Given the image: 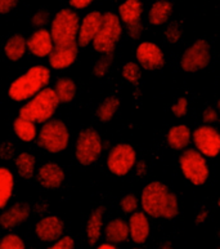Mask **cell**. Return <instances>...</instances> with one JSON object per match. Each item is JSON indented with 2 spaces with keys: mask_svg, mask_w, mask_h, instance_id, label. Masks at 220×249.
<instances>
[{
  "mask_svg": "<svg viewBox=\"0 0 220 249\" xmlns=\"http://www.w3.org/2000/svg\"><path fill=\"white\" fill-rule=\"evenodd\" d=\"M143 212L153 218L173 219L179 214L178 197L165 183L152 181L144 186L141 196Z\"/></svg>",
  "mask_w": 220,
  "mask_h": 249,
  "instance_id": "cell-1",
  "label": "cell"
},
{
  "mask_svg": "<svg viewBox=\"0 0 220 249\" xmlns=\"http://www.w3.org/2000/svg\"><path fill=\"white\" fill-rule=\"evenodd\" d=\"M49 82L50 70L43 65H36L12 83L8 89V96L16 102H25L47 88Z\"/></svg>",
  "mask_w": 220,
  "mask_h": 249,
  "instance_id": "cell-2",
  "label": "cell"
},
{
  "mask_svg": "<svg viewBox=\"0 0 220 249\" xmlns=\"http://www.w3.org/2000/svg\"><path fill=\"white\" fill-rule=\"evenodd\" d=\"M60 106L58 98L53 88H44L39 93L35 94L25 106L19 110V118L30 120L32 123L44 124L52 119L54 112Z\"/></svg>",
  "mask_w": 220,
  "mask_h": 249,
  "instance_id": "cell-3",
  "label": "cell"
},
{
  "mask_svg": "<svg viewBox=\"0 0 220 249\" xmlns=\"http://www.w3.org/2000/svg\"><path fill=\"white\" fill-rule=\"evenodd\" d=\"M37 145L50 154H60L67 149L70 130L60 119L48 120L37 132Z\"/></svg>",
  "mask_w": 220,
  "mask_h": 249,
  "instance_id": "cell-4",
  "label": "cell"
},
{
  "mask_svg": "<svg viewBox=\"0 0 220 249\" xmlns=\"http://www.w3.org/2000/svg\"><path fill=\"white\" fill-rule=\"evenodd\" d=\"M121 34H123L121 22L115 13L107 12L102 15L101 27L92 41L93 49L101 54H112L115 52Z\"/></svg>",
  "mask_w": 220,
  "mask_h": 249,
  "instance_id": "cell-5",
  "label": "cell"
},
{
  "mask_svg": "<svg viewBox=\"0 0 220 249\" xmlns=\"http://www.w3.org/2000/svg\"><path fill=\"white\" fill-rule=\"evenodd\" d=\"M80 21L79 16L71 9H62L53 18L50 27V37L53 44L56 47L61 45L76 44V35H78Z\"/></svg>",
  "mask_w": 220,
  "mask_h": 249,
  "instance_id": "cell-6",
  "label": "cell"
},
{
  "mask_svg": "<svg viewBox=\"0 0 220 249\" xmlns=\"http://www.w3.org/2000/svg\"><path fill=\"white\" fill-rule=\"evenodd\" d=\"M179 165L182 173L194 186H202L210 175L205 156L194 149H186L179 156Z\"/></svg>",
  "mask_w": 220,
  "mask_h": 249,
  "instance_id": "cell-7",
  "label": "cell"
},
{
  "mask_svg": "<svg viewBox=\"0 0 220 249\" xmlns=\"http://www.w3.org/2000/svg\"><path fill=\"white\" fill-rule=\"evenodd\" d=\"M102 138L97 130L86 128L80 132L76 142L75 156L81 165H92L102 154Z\"/></svg>",
  "mask_w": 220,
  "mask_h": 249,
  "instance_id": "cell-8",
  "label": "cell"
},
{
  "mask_svg": "<svg viewBox=\"0 0 220 249\" xmlns=\"http://www.w3.org/2000/svg\"><path fill=\"white\" fill-rule=\"evenodd\" d=\"M211 62V48L205 39H197L184 51L180 58V66L184 72H198Z\"/></svg>",
  "mask_w": 220,
  "mask_h": 249,
  "instance_id": "cell-9",
  "label": "cell"
},
{
  "mask_svg": "<svg viewBox=\"0 0 220 249\" xmlns=\"http://www.w3.org/2000/svg\"><path fill=\"white\" fill-rule=\"evenodd\" d=\"M137 163V153L129 143H117L113 146L107 158V168L112 175L124 177L133 169Z\"/></svg>",
  "mask_w": 220,
  "mask_h": 249,
  "instance_id": "cell-10",
  "label": "cell"
},
{
  "mask_svg": "<svg viewBox=\"0 0 220 249\" xmlns=\"http://www.w3.org/2000/svg\"><path fill=\"white\" fill-rule=\"evenodd\" d=\"M196 149L202 156L215 158L220 151V134L211 125L198 126L190 136Z\"/></svg>",
  "mask_w": 220,
  "mask_h": 249,
  "instance_id": "cell-11",
  "label": "cell"
},
{
  "mask_svg": "<svg viewBox=\"0 0 220 249\" xmlns=\"http://www.w3.org/2000/svg\"><path fill=\"white\" fill-rule=\"evenodd\" d=\"M142 13L143 5L141 0H125L119 8L120 18L129 29V34L133 39H138L142 35Z\"/></svg>",
  "mask_w": 220,
  "mask_h": 249,
  "instance_id": "cell-12",
  "label": "cell"
},
{
  "mask_svg": "<svg viewBox=\"0 0 220 249\" xmlns=\"http://www.w3.org/2000/svg\"><path fill=\"white\" fill-rule=\"evenodd\" d=\"M135 57L138 60L139 67H142L147 71L160 70L165 65V56L162 49L151 41L141 43L137 47Z\"/></svg>",
  "mask_w": 220,
  "mask_h": 249,
  "instance_id": "cell-13",
  "label": "cell"
},
{
  "mask_svg": "<svg viewBox=\"0 0 220 249\" xmlns=\"http://www.w3.org/2000/svg\"><path fill=\"white\" fill-rule=\"evenodd\" d=\"M64 223L57 216H47L41 218L35 226L36 236L44 243H53L63 235Z\"/></svg>",
  "mask_w": 220,
  "mask_h": 249,
  "instance_id": "cell-14",
  "label": "cell"
},
{
  "mask_svg": "<svg viewBox=\"0 0 220 249\" xmlns=\"http://www.w3.org/2000/svg\"><path fill=\"white\" fill-rule=\"evenodd\" d=\"M66 175L64 171L54 161H48L43 164L37 172V181L41 187L48 190H56L62 186Z\"/></svg>",
  "mask_w": 220,
  "mask_h": 249,
  "instance_id": "cell-15",
  "label": "cell"
},
{
  "mask_svg": "<svg viewBox=\"0 0 220 249\" xmlns=\"http://www.w3.org/2000/svg\"><path fill=\"white\" fill-rule=\"evenodd\" d=\"M102 23L101 12H90L84 17L78 31V47L86 48L93 41Z\"/></svg>",
  "mask_w": 220,
  "mask_h": 249,
  "instance_id": "cell-16",
  "label": "cell"
},
{
  "mask_svg": "<svg viewBox=\"0 0 220 249\" xmlns=\"http://www.w3.org/2000/svg\"><path fill=\"white\" fill-rule=\"evenodd\" d=\"M31 213V208L29 203L25 201H18L12 207L7 208L1 214H0V226L3 229H15L18 227L21 223L29 219Z\"/></svg>",
  "mask_w": 220,
  "mask_h": 249,
  "instance_id": "cell-17",
  "label": "cell"
},
{
  "mask_svg": "<svg viewBox=\"0 0 220 249\" xmlns=\"http://www.w3.org/2000/svg\"><path fill=\"white\" fill-rule=\"evenodd\" d=\"M79 54L78 44L53 47L49 53V65L54 70H64L76 61Z\"/></svg>",
  "mask_w": 220,
  "mask_h": 249,
  "instance_id": "cell-18",
  "label": "cell"
},
{
  "mask_svg": "<svg viewBox=\"0 0 220 249\" xmlns=\"http://www.w3.org/2000/svg\"><path fill=\"white\" fill-rule=\"evenodd\" d=\"M129 238L135 244H143L147 242V239L151 232V225H149L148 216L144 212L131 213L129 218Z\"/></svg>",
  "mask_w": 220,
  "mask_h": 249,
  "instance_id": "cell-19",
  "label": "cell"
},
{
  "mask_svg": "<svg viewBox=\"0 0 220 249\" xmlns=\"http://www.w3.org/2000/svg\"><path fill=\"white\" fill-rule=\"evenodd\" d=\"M26 47L34 56L47 57L53 49V40L50 33L47 29H40L35 31L26 40Z\"/></svg>",
  "mask_w": 220,
  "mask_h": 249,
  "instance_id": "cell-20",
  "label": "cell"
},
{
  "mask_svg": "<svg viewBox=\"0 0 220 249\" xmlns=\"http://www.w3.org/2000/svg\"><path fill=\"white\" fill-rule=\"evenodd\" d=\"M190 129L184 124L174 125L166 134V142L173 150H186L190 142Z\"/></svg>",
  "mask_w": 220,
  "mask_h": 249,
  "instance_id": "cell-21",
  "label": "cell"
},
{
  "mask_svg": "<svg viewBox=\"0 0 220 249\" xmlns=\"http://www.w3.org/2000/svg\"><path fill=\"white\" fill-rule=\"evenodd\" d=\"M106 239L111 244H120V243L126 242L129 238V227L127 222L123 218L111 219L105 229Z\"/></svg>",
  "mask_w": 220,
  "mask_h": 249,
  "instance_id": "cell-22",
  "label": "cell"
},
{
  "mask_svg": "<svg viewBox=\"0 0 220 249\" xmlns=\"http://www.w3.org/2000/svg\"><path fill=\"white\" fill-rule=\"evenodd\" d=\"M105 207H97L90 214L88 223H86V236L90 246H95L101 238L102 229H103V214Z\"/></svg>",
  "mask_w": 220,
  "mask_h": 249,
  "instance_id": "cell-23",
  "label": "cell"
},
{
  "mask_svg": "<svg viewBox=\"0 0 220 249\" xmlns=\"http://www.w3.org/2000/svg\"><path fill=\"white\" fill-rule=\"evenodd\" d=\"M173 12V4L169 0L155 1L149 11L148 19L152 26H161L169 21Z\"/></svg>",
  "mask_w": 220,
  "mask_h": 249,
  "instance_id": "cell-24",
  "label": "cell"
},
{
  "mask_svg": "<svg viewBox=\"0 0 220 249\" xmlns=\"http://www.w3.org/2000/svg\"><path fill=\"white\" fill-rule=\"evenodd\" d=\"M26 49V40L19 34L12 35L4 45V53H5L8 60L12 61V62H17V61L21 60L25 56Z\"/></svg>",
  "mask_w": 220,
  "mask_h": 249,
  "instance_id": "cell-25",
  "label": "cell"
},
{
  "mask_svg": "<svg viewBox=\"0 0 220 249\" xmlns=\"http://www.w3.org/2000/svg\"><path fill=\"white\" fill-rule=\"evenodd\" d=\"M53 90H54L60 104H70L76 96L78 87L71 78H61L57 80Z\"/></svg>",
  "mask_w": 220,
  "mask_h": 249,
  "instance_id": "cell-26",
  "label": "cell"
},
{
  "mask_svg": "<svg viewBox=\"0 0 220 249\" xmlns=\"http://www.w3.org/2000/svg\"><path fill=\"white\" fill-rule=\"evenodd\" d=\"M15 189V178L8 168L0 167V209L8 204Z\"/></svg>",
  "mask_w": 220,
  "mask_h": 249,
  "instance_id": "cell-27",
  "label": "cell"
},
{
  "mask_svg": "<svg viewBox=\"0 0 220 249\" xmlns=\"http://www.w3.org/2000/svg\"><path fill=\"white\" fill-rule=\"evenodd\" d=\"M13 130L16 136L23 142H32L37 136V129L35 123L30 120L23 119V118H17L13 122Z\"/></svg>",
  "mask_w": 220,
  "mask_h": 249,
  "instance_id": "cell-28",
  "label": "cell"
},
{
  "mask_svg": "<svg viewBox=\"0 0 220 249\" xmlns=\"http://www.w3.org/2000/svg\"><path fill=\"white\" fill-rule=\"evenodd\" d=\"M35 165H36V159L32 154L21 153L16 158V167L21 178H32L35 175Z\"/></svg>",
  "mask_w": 220,
  "mask_h": 249,
  "instance_id": "cell-29",
  "label": "cell"
},
{
  "mask_svg": "<svg viewBox=\"0 0 220 249\" xmlns=\"http://www.w3.org/2000/svg\"><path fill=\"white\" fill-rule=\"evenodd\" d=\"M120 108V98L116 96L107 97L97 108L95 115L102 123H110Z\"/></svg>",
  "mask_w": 220,
  "mask_h": 249,
  "instance_id": "cell-30",
  "label": "cell"
},
{
  "mask_svg": "<svg viewBox=\"0 0 220 249\" xmlns=\"http://www.w3.org/2000/svg\"><path fill=\"white\" fill-rule=\"evenodd\" d=\"M121 74H123V78L125 79L127 83H130L133 86H138L139 80H141V75H142V71H141V67H139L138 63L126 62L123 66Z\"/></svg>",
  "mask_w": 220,
  "mask_h": 249,
  "instance_id": "cell-31",
  "label": "cell"
},
{
  "mask_svg": "<svg viewBox=\"0 0 220 249\" xmlns=\"http://www.w3.org/2000/svg\"><path fill=\"white\" fill-rule=\"evenodd\" d=\"M113 61V53L112 54H102V57L97 62L94 63L93 66V75L95 78H103L107 71L110 70V67Z\"/></svg>",
  "mask_w": 220,
  "mask_h": 249,
  "instance_id": "cell-32",
  "label": "cell"
},
{
  "mask_svg": "<svg viewBox=\"0 0 220 249\" xmlns=\"http://www.w3.org/2000/svg\"><path fill=\"white\" fill-rule=\"evenodd\" d=\"M0 249H26V246L18 235L8 234L0 240Z\"/></svg>",
  "mask_w": 220,
  "mask_h": 249,
  "instance_id": "cell-33",
  "label": "cell"
},
{
  "mask_svg": "<svg viewBox=\"0 0 220 249\" xmlns=\"http://www.w3.org/2000/svg\"><path fill=\"white\" fill-rule=\"evenodd\" d=\"M120 208L125 214H131L138 209V197L134 194H126L120 200Z\"/></svg>",
  "mask_w": 220,
  "mask_h": 249,
  "instance_id": "cell-34",
  "label": "cell"
},
{
  "mask_svg": "<svg viewBox=\"0 0 220 249\" xmlns=\"http://www.w3.org/2000/svg\"><path fill=\"white\" fill-rule=\"evenodd\" d=\"M165 36H166L169 43H172V44L178 43L180 40V37H182V27L179 26V23H170L168 29H166V31H165Z\"/></svg>",
  "mask_w": 220,
  "mask_h": 249,
  "instance_id": "cell-35",
  "label": "cell"
},
{
  "mask_svg": "<svg viewBox=\"0 0 220 249\" xmlns=\"http://www.w3.org/2000/svg\"><path fill=\"white\" fill-rule=\"evenodd\" d=\"M188 111V100L186 97H180L175 101V104L172 106L173 115L175 118H183Z\"/></svg>",
  "mask_w": 220,
  "mask_h": 249,
  "instance_id": "cell-36",
  "label": "cell"
},
{
  "mask_svg": "<svg viewBox=\"0 0 220 249\" xmlns=\"http://www.w3.org/2000/svg\"><path fill=\"white\" fill-rule=\"evenodd\" d=\"M49 21V12L47 9H40L37 11L32 18H31V25L35 27H43L47 25V22Z\"/></svg>",
  "mask_w": 220,
  "mask_h": 249,
  "instance_id": "cell-37",
  "label": "cell"
},
{
  "mask_svg": "<svg viewBox=\"0 0 220 249\" xmlns=\"http://www.w3.org/2000/svg\"><path fill=\"white\" fill-rule=\"evenodd\" d=\"M47 249H75V240L71 236H61L53 246L48 247Z\"/></svg>",
  "mask_w": 220,
  "mask_h": 249,
  "instance_id": "cell-38",
  "label": "cell"
},
{
  "mask_svg": "<svg viewBox=\"0 0 220 249\" xmlns=\"http://www.w3.org/2000/svg\"><path fill=\"white\" fill-rule=\"evenodd\" d=\"M218 111L217 108L214 107H206L202 114V120L206 125H211V124L217 123L218 122Z\"/></svg>",
  "mask_w": 220,
  "mask_h": 249,
  "instance_id": "cell-39",
  "label": "cell"
},
{
  "mask_svg": "<svg viewBox=\"0 0 220 249\" xmlns=\"http://www.w3.org/2000/svg\"><path fill=\"white\" fill-rule=\"evenodd\" d=\"M18 4V0H0V15H7L13 11Z\"/></svg>",
  "mask_w": 220,
  "mask_h": 249,
  "instance_id": "cell-40",
  "label": "cell"
},
{
  "mask_svg": "<svg viewBox=\"0 0 220 249\" xmlns=\"http://www.w3.org/2000/svg\"><path fill=\"white\" fill-rule=\"evenodd\" d=\"M94 0H70V5L75 9H84L93 3Z\"/></svg>",
  "mask_w": 220,
  "mask_h": 249,
  "instance_id": "cell-41",
  "label": "cell"
},
{
  "mask_svg": "<svg viewBox=\"0 0 220 249\" xmlns=\"http://www.w3.org/2000/svg\"><path fill=\"white\" fill-rule=\"evenodd\" d=\"M207 216H209V211L202 209V211H200V212L197 213V216H196V218H194V223H196L197 226H200V225H202V223L205 222Z\"/></svg>",
  "mask_w": 220,
  "mask_h": 249,
  "instance_id": "cell-42",
  "label": "cell"
},
{
  "mask_svg": "<svg viewBox=\"0 0 220 249\" xmlns=\"http://www.w3.org/2000/svg\"><path fill=\"white\" fill-rule=\"evenodd\" d=\"M97 249H119V248H117L116 246H113V244H111V243H103V244H101Z\"/></svg>",
  "mask_w": 220,
  "mask_h": 249,
  "instance_id": "cell-43",
  "label": "cell"
},
{
  "mask_svg": "<svg viewBox=\"0 0 220 249\" xmlns=\"http://www.w3.org/2000/svg\"><path fill=\"white\" fill-rule=\"evenodd\" d=\"M137 173H138V175H141V176H143L144 175V161H139V164H138V169H137Z\"/></svg>",
  "mask_w": 220,
  "mask_h": 249,
  "instance_id": "cell-44",
  "label": "cell"
},
{
  "mask_svg": "<svg viewBox=\"0 0 220 249\" xmlns=\"http://www.w3.org/2000/svg\"><path fill=\"white\" fill-rule=\"evenodd\" d=\"M160 249H173L172 242H166L165 244H162V246L160 247Z\"/></svg>",
  "mask_w": 220,
  "mask_h": 249,
  "instance_id": "cell-45",
  "label": "cell"
},
{
  "mask_svg": "<svg viewBox=\"0 0 220 249\" xmlns=\"http://www.w3.org/2000/svg\"><path fill=\"white\" fill-rule=\"evenodd\" d=\"M133 249H141V248H133Z\"/></svg>",
  "mask_w": 220,
  "mask_h": 249,
  "instance_id": "cell-46",
  "label": "cell"
}]
</instances>
